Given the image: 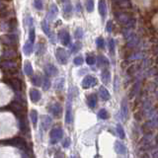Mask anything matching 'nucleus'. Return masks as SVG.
Masks as SVG:
<instances>
[{
	"label": "nucleus",
	"instance_id": "f257e3e1",
	"mask_svg": "<svg viewBox=\"0 0 158 158\" xmlns=\"http://www.w3.org/2000/svg\"><path fill=\"white\" fill-rule=\"evenodd\" d=\"M116 18L121 24L125 25L126 28H131L134 25V20L126 13H116Z\"/></svg>",
	"mask_w": 158,
	"mask_h": 158
},
{
	"label": "nucleus",
	"instance_id": "f03ea898",
	"mask_svg": "<svg viewBox=\"0 0 158 158\" xmlns=\"http://www.w3.org/2000/svg\"><path fill=\"white\" fill-rule=\"evenodd\" d=\"M0 41L3 45L9 46H14L17 45V38L13 34H9V35H5L3 37L0 38Z\"/></svg>",
	"mask_w": 158,
	"mask_h": 158
},
{
	"label": "nucleus",
	"instance_id": "7ed1b4c3",
	"mask_svg": "<svg viewBox=\"0 0 158 158\" xmlns=\"http://www.w3.org/2000/svg\"><path fill=\"white\" fill-rule=\"evenodd\" d=\"M55 55L58 60L60 63H66L67 60H68V53L65 50L61 48H58V50L55 51Z\"/></svg>",
	"mask_w": 158,
	"mask_h": 158
},
{
	"label": "nucleus",
	"instance_id": "20e7f679",
	"mask_svg": "<svg viewBox=\"0 0 158 158\" xmlns=\"http://www.w3.org/2000/svg\"><path fill=\"white\" fill-rule=\"evenodd\" d=\"M42 28L44 30V32L46 36L48 37V39L51 41V43H54V41H55V39H54V34L53 32L51 31L50 25H48V23L46 21H43L42 22Z\"/></svg>",
	"mask_w": 158,
	"mask_h": 158
},
{
	"label": "nucleus",
	"instance_id": "39448f33",
	"mask_svg": "<svg viewBox=\"0 0 158 158\" xmlns=\"http://www.w3.org/2000/svg\"><path fill=\"white\" fill-rule=\"evenodd\" d=\"M58 38L60 40L61 44L64 46L69 45V43H70V36H69V34L66 30H61L58 33Z\"/></svg>",
	"mask_w": 158,
	"mask_h": 158
},
{
	"label": "nucleus",
	"instance_id": "423d86ee",
	"mask_svg": "<svg viewBox=\"0 0 158 158\" xmlns=\"http://www.w3.org/2000/svg\"><path fill=\"white\" fill-rule=\"evenodd\" d=\"M58 7H56V5L53 4V5L51 6L50 10H48V15H46V18H48V21H50V22L53 21V20L55 19V17L58 16Z\"/></svg>",
	"mask_w": 158,
	"mask_h": 158
},
{
	"label": "nucleus",
	"instance_id": "0eeeda50",
	"mask_svg": "<svg viewBox=\"0 0 158 158\" xmlns=\"http://www.w3.org/2000/svg\"><path fill=\"white\" fill-rule=\"evenodd\" d=\"M99 13L103 18L107 14V4H106L105 0H100L99 1Z\"/></svg>",
	"mask_w": 158,
	"mask_h": 158
},
{
	"label": "nucleus",
	"instance_id": "6e6552de",
	"mask_svg": "<svg viewBox=\"0 0 158 158\" xmlns=\"http://www.w3.org/2000/svg\"><path fill=\"white\" fill-rule=\"evenodd\" d=\"M17 56V53L14 50L8 48V50H5L3 51V58H14Z\"/></svg>",
	"mask_w": 158,
	"mask_h": 158
},
{
	"label": "nucleus",
	"instance_id": "1a4fd4ad",
	"mask_svg": "<svg viewBox=\"0 0 158 158\" xmlns=\"http://www.w3.org/2000/svg\"><path fill=\"white\" fill-rule=\"evenodd\" d=\"M33 45L34 44H32L28 41V42L25 44V46H23V51H24V53L26 55H29V54L33 51Z\"/></svg>",
	"mask_w": 158,
	"mask_h": 158
},
{
	"label": "nucleus",
	"instance_id": "9d476101",
	"mask_svg": "<svg viewBox=\"0 0 158 158\" xmlns=\"http://www.w3.org/2000/svg\"><path fill=\"white\" fill-rule=\"evenodd\" d=\"M96 83H97V80L95 78H93L92 76H87L83 81V85L85 87H87V86L89 87V86H91V85H94Z\"/></svg>",
	"mask_w": 158,
	"mask_h": 158
},
{
	"label": "nucleus",
	"instance_id": "9b49d317",
	"mask_svg": "<svg viewBox=\"0 0 158 158\" xmlns=\"http://www.w3.org/2000/svg\"><path fill=\"white\" fill-rule=\"evenodd\" d=\"M1 66L2 67H5V68H8V69H14L17 67V64L15 62H13L11 60H6L4 62L1 63Z\"/></svg>",
	"mask_w": 158,
	"mask_h": 158
},
{
	"label": "nucleus",
	"instance_id": "f8f14e48",
	"mask_svg": "<svg viewBox=\"0 0 158 158\" xmlns=\"http://www.w3.org/2000/svg\"><path fill=\"white\" fill-rule=\"evenodd\" d=\"M72 11V6H71V4L69 3L68 1L65 2L63 5V14L64 15H66V16H69L70 15V13Z\"/></svg>",
	"mask_w": 158,
	"mask_h": 158
},
{
	"label": "nucleus",
	"instance_id": "ddd939ff",
	"mask_svg": "<svg viewBox=\"0 0 158 158\" xmlns=\"http://www.w3.org/2000/svg\"><path fill=\"white\" fill-rule=\"evenodd\" d=\"M46 71L48 72V74H51V75H53L56 73V68L54 67L53 64H48V66L46 67Z\"/></svg>",
	"mask_w": 158,
	"mask_h": 158
},
{
	"label": "nucleus",
	"instance_id": "4468645a",
	"mask_svg": "<svg viewBox=\"0 0 158 158\" xmlns=\"http://www.w3.org/2000/svg\"><path fill=\"white\" fill-rule=\"evenodd\" d=\"M29 42H31L32 44H34L35 42V29L34 27H30V31H29Z\"/></svg>",
	"mask_w": 158,
	"mask_h": 158
},
{
	"label": "nucleus",
	"instance_id": "2eb2a0df",
	"mask_svg": "<svg viewBox=\"0 0 158 158\" xmlns=\"http://www.w3.org/2000/svg\"><path fill=\"white\" fill-rule=\"evenodd\" d=\"M86 9L88 12H92L94 10V1L93 0H87L86 1Z\"/></svg>",
	"mask_w": 158,
	"mask_h": 158
},
{
	"label": "nucleus",
	"instance_id": "dca6fc26",
	"mask_svg": "<svg viewBox=\"0 0 158 158\" xmlns=\"http://www.w3.org/2000/svg\"><path fill=\"white\" fill-rule=\"evenodd\" d=\"M96 44H97V46L99 48H104L105 46V41L103 38H98L97 41H96Z\"/></svg>",
	"mask_w": 158,
	"mask_h": 158
},
{
	"label": "nucleus",
	"instance_id": "f3484780",
	"mask_svg": "<svg viewBox=\"0 0 158 158\" xmlns=\"http://www.w3.org/2000/svg\"><path fill=\"white\" fill-rule=\"evenodd\" d=\"M34 6L36 9L42 10L43 9V2L42 0H34Z\"/></svg>",
	"mask_w": 158,
	"mask_h": 158
},
{
	"label": "nucleus",
	"instance_id": "a211bd4d",
	"mask_svg": "<svg viewBox=\"0 0 158 158\" xmlns=\"http://www.w3.org/2000/svg\"><path fill=\"white\" fill-rule=\"evenodd\" d=\"M25 72L27 73L28 75H30V74H32V72H33V69H32V66H31V64L30 62H26L25 63Z\"/></svg>",
	"mask_w": 158,
	"mask_h": 158
},
{
	"label": "nucleus",
	"instance_id": "6ab92c4d",
	"mask_svg": "<svg viewBox=\"0 0 158 158\" xmlns=\"http://www.w3.org/2000/svg\"><path fill=\"white\" fill-rule=\"evenodd\" d=\"M82 37H83V30L78 28L76 30V32H75V38L79 40V39H82Z\"/></svg>",
	"mask_w": 158,
	"mask_h": 158
},
{
	"label": "nucleus",
	"instance_id": "aec40b11",
	"mask_svg": "<svg viewBox=\"0 0 158 158\" xmlns=\"http://www.w3.org/2000/svg\"><path fill=\"white\" fill-rule=\"evenodd\" d=\"M80 48H81V45H80L79 43H75L71 46V51L72 53H76Z\"/></svg>",
	"mask_w": 158,
	"mask_h": 158
},
{
	"label": "nucleus",
	"instance_id": "412c9836",
	"mask_svg": "<svg viewBox=\"0 0 158 158\" xmlns=\"http://www.w3.org/2000/svg\"><path fill=\"white\" fill-rule=\"evenodd\" d=\"M109 48H110L111 53H114V51H115V41L113 39H110V41H109Z\"/></svg>",
	"mask_w": 158,
	"mask_h": 158
},
{
	"label": "nucleus",
	"instance_id": "4be33fe9",
	"mask_svg": "<svg viewBox=\"0 0 158 158\" xmlns=\"http://www.w3.org/2000/svg\"><path fill=\"white\" fill-rule=\"evenodd\" d=\"M83 62V58H81V56H77V58H74V63L77 64V65H80V64H82Z\"/></svg>",
	"mask_w": 158,
	"mask_h": 158
},
{
	"label": "nucleus",
	"instance_id": "5701e85b",
	"mask_svg": "<svg viewBox=\"0 0 158 158\" xmlns=\"http://www.w3.org/2000/svg\"><path fill=\"white\" fill-rule=\"evenodd\" d=\"M86 61H87V63L89 64V65H92V64H94L95 62V58H93V56H87V59H86Z\"/></svg>",
	"mask_w": 158,
	"mask_h": 158
},
{
	"label": "nucleus",
	"instance_id": "b1692460",
	"mask_svg": "<svg viewBox=\"0 0 158 158\" xmlns=\"http://www.w3.org/2000/svg\"><path fill=\"white\" fill-rule=\"evenodd\" d=\"M113 29H114V25H113L112 21H109L107 23V31L109 33H111L113 31Z\"/></svg>",
	"mask_w": 158,
	"mask_h": 158
},
{
	"label": "nucleus",
	"instance_id": "393cba45",
	"mask_svg": "<svg viewBox=\"0 0 158 158\" xmlns=\"http://www.w3.org/2000/svg\"><path fill=\"white\" fill-rule=\"evenodd\" d=\"M102 77H103V80H104L106 83H107V82L109 81V72L108 71H104V72H103Z\"/></svg>",
	"mask_w": 158,
	"mask_h": 158
},
{
	"label": "nucleus",
	"instance_id": "a878e982",
	"mask_svg": "<svg viewBox=\"0 0 158 158\" xmlns=\"http://www.w3.org/2000/svg\"><path fill=\"white\" fill-rule=\"evenodd\" d=\"M5 9H6V6L2 2H0V11H4Z\"/></svg>",
	"mask_w": 158,
	"mask_h": 158
},
{
	"label": "nucleus",
	"instance_id": "bb28decb",
	"mask_svg": "<svg viewBox=\"0 0 158 158\" xmlns=\"http://www.w3.org/2000/svg\"><path fill=\"white\" fill-rule=\"evenodd\" d=\"M61 1H63V2H67L68 0H61Z\"/></svg>",
	"mask_w": 158,
	"mask_h": 158
}]
</instances>
